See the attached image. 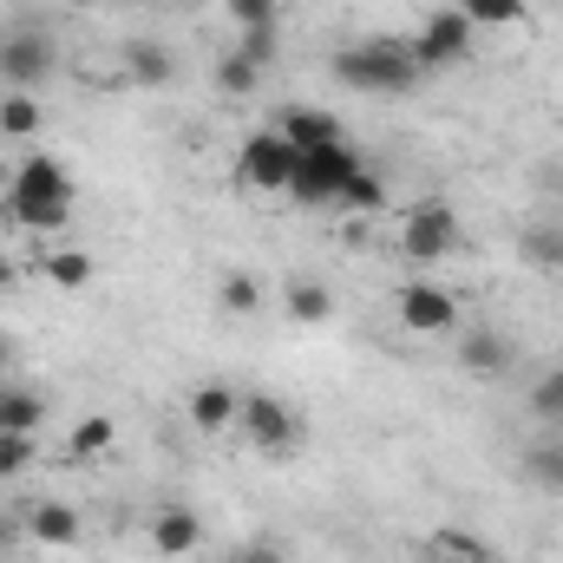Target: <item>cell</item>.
<instances>
[{
  "mask_svg": "<svg viewBox=\"0 0 563 563\" xmlns=\"http://www.w3.org/2000/svg\"><path fill=\"white\" fill-rule=\"evenodd\" d=\"M13 394H20V387H13V380H0V432H13Z\"/></svg>",
  "mask_w": 563,
  "mask_h": 563,
  "instance_id": "1f68e13d",
  "label": "cell"
},
{
  "mask_svg": "<svg viewBox=\"0 0 563 563\" xmlns=\"http://www.w3.org/2000/svg\"><path fill=\"white\" fill-rule=\"evenodd\" d=\"M119 66H125L132 86H164V79H170V53H164L157 40H132V46L119 53Z\"/></svg>",
  "mask_w": 563,
  "mask_h": 563,
  "instance_id": "2e32d148",
  "label": "cell"
},
{
  "mask_svg": "<svg viewBox=\"0 0 563 563\" xmlns=\"http://www.w3.org/2000/svg\"><path fill=\"white\" fill-rule=\"evenodd\" d=\"M125 7H144V0H125Z\"/></svg>",
  "mask_w": 563,
  "mask_h": 563,
  "instance_id": "d590c367",
  "label": "cell"
},
{
  "mask_svg": "<svg viewBox=\"0 0 563 563\" xmlns=\"http://www.w3.org/2000/svg\"><path fill=\"white\" fill-rule=\"evenodd\" d=\"M46 119H40V99L33 92H0V139H33Z\"/></svg>",
  "mask_w": 563,
  "mask_h": 563,
  "instance_id": "ffe728a7",
  "label": "cell"
},
{
  "mask_svg": "<svg viewBox=\"0 0 563 563\" xmlns=\"http://www.w3.org/2000/svg\"><path fill=\"white\" fill-rule=\"evenodd\" d=\"M217 295H223V308H230V314H256V308H263V282L243 276V269H236V276H223Z\"/></svg>",
  "mask_w": 563,
  "mask_h": 563,
  "instance_id": "484cf974",
  "label": "cell"
},
{
  "mask_svg": "<svg viewBox=\"0 0 563 563\" xmlns=\"http://www.w3.org/2000/svg\"><path fill=\"white\" fill-rule=\"evenodd\" d=\"M465 563H492V558H465Z\"/></svg>",
  "mask_w": 563,
  "mask_h": 563,
  "instance_id": "e575fe53",
  "label": "cell"
},
{
  "mask_svg": "<svg viewBox=\"0 0 563 563\" xmlns=\"http://www.w3.org/2000/svg\"><path fill=\"white\" fill-rule=\"evenodd\" d=\"M230 26L236 33H263V26H282V0H223Z\"/></svg>",
  "mask_w": 563,
  "mask_h": 563,
  "instance_id": "cb8c5ba5",
  "label": "cell"
},
{
  "mask_svg": "<svg viewBox=\"0 0 563 563\" xmlns=\"http://www.w3.org/2000/svg\"><path fill=\"white\" fill-rule=\"evenodd\" d=\"M236 413H243V387H230V380H197L184 394V420H190V432H203V439L236 432Z\"/></svg>",
  "mask_w": 563,
  "mask_h": 563,
  "instance_id": "30bf717a",
  "label": "cell"
},
{
  "mask_svg": "<svg viewBox=\"0 0 563 563\" xmlns=\"http://www.w3.org/2000/svg\"><path fill=\"white\" fill-rule=\"evenodd\" d=\"M354 170H361V151H354L347 139L321 144V151H301L288 197H295V203H308V210H334V203H341V190L354 184Z\"/></svg>",
  "mask_w": 563,
  "mask_h": 563,
  "instance_id": "3957f363",
  "label": "cell"
},
{
  "mask_svg": "<svg viewBox=\"0 0 563 563\" xmlns=\"http://www.w3.org/2000/svg\"><path fill=\"white\" fill-rule=\"evenodd\" d=\"M334 79L347 92H413L426 73L407 40H361V46L334 53Z\"/></svg>",
  "mask_w": 563,
  "mask_h": 563,
  "instance_id": "6da1fadb",
  "label": "cell"
},
{
  "mask_svg": "<svg viewBox=\"0 0 563 563\" xmlns=\"http://www.w3.org/2000/svg\"><path fill=\"white\" fill-rule=\"evenodd\" d=\"M13 282H20V263H13V256H7V250H0V295H7V288H13Z\"/></svg>",
  "mask_w": 563,
  "mask_h": 563,
  "instance_id": "d6a6232c",
  "label": "cell"
},
{
  "mask_svg": "<svg viewBox=\"0 0 563 563\" xmlns=\"http://www.w3.org/2000/svg\"><path fill=\"white\" fill-rule=\"evenodd\" d=\"M236 53H250L256 66H269V59H276V26H263V33H243V46H236Z\"/></svg>",
  "mask_w": 563,
  "mask_h": 563,
  "instance_id": "4dcf8cb0",
  "label": "cell"
},
{
  "mask_svg": "<svg viewBox=\"0 0 563 563\" xmlns=\"http://www.w3.org/2000/svg\"><path fill=\"white\" fill-rule=\"evenodd\" d=\"M92 276H99V263L86 250H53L46 256V282L53 288H92Z\"/></svg>",
  "mask_w": 563,
  "mask_h": 563,
  "instance_id": "44dd1931",
  "label": "cell"
},
{
  "mask_svg": "<svg viewBox=\"0 0 563 563\" xmlns=\"http://www.w3.org/2000/svg\"><path fill=\"white\" fill-rule=\"evenodd\" d=\"M0 217H7V223H20V230H40V236H46V230H66V223H73V203H40V197H7V203H0Z\"/></svg>",
  "mask_w": 563,
  "mask_h": 563,
  "instance_id": "9a60e30c",
  "label": "cell"
},
{
  "mask_svg": "<svg viewBox=\"0 0 563 563\" xmlns=\"http://www.w3.org/2000/svg\"><path fill=\"white\" fill-rule=\"evenodd\" d=\"M525 472H531L551 498H563V439H538L531 459H525Z\"/></svg>",
  "mask_w": 563,
  "mask_h": 563,
  "instance_id": "7402d4cb",
  "label": "cell"
},
{
  "mask_svg": "<svg viewBox=\"0 0 563 563\" xmlns=\"http://www.w3.org/2000/svg\"><path fill=\"white\" fill-rule=\"evenodd\" d=\"M112 445H119V426L106 420V413L73 420V439H66V452H73V459H112Z\"/></svg>",
  "mask_w": 563,
  "mask_h": 563,
  "instance_id": "ac0fdd59",
  "label": "cell"
},
{
  "mask_svg": "<svg viewBox=\"0 0 563 563\" xmlns=\"http://www.w3.org/2000/svg\"><path fill=\"white\" fill-rule=\"evenodd\" d=\"M53 66H59L53 33H40V26H7L0 33V86L7 92H33Z\"/></svg>",
  "mask_w": 563,
  "mask_h": 563,
  "instance_id": "277c9868",
  "label": "cell"
},
{
  "mask_svg": "<svg viewBox=\"0 0 563 563\" xmlns=\"http://www.w3.org/2000/svg\"><path fill=\"white\" fill-rule=\"evenodd\" d=\"M459 243H465V230H459L452 203H420L400 217V256H413V263H445Z\"/></svg>",
  "mask_w": 563,
  "mask_h": 563,
  "instance_id": "5b68a950",
  "label": "cell"
},
{
  "mask_svg": "<svg viewBox=\"0 0 563 563\" xmlns=\"http://www.w3.org/2000/svg\"><path fill=\"white\" fill-rule=\"evenodd\" d=\"M7 197H40V203H79V184H73V170H66L59 157H46V151H26V157L13 164V177H7Z\"/></svg>",
  "mask_w": 563,
  "mask_h": 563,
  "instance_id": "9c48e42d",
  "label": "cell"
},
{
  "mask_svg": "<svg viewBox=\"0 0 563 563\" xmlns=\"http://www.w3.org/2000/svg\"><path fill=\"white\" fill-rule=\"evenodd\" d=\"M256 79H263V66H256L250 53H223V66H217V86H223V92H250Z\"/></svg>",
  "mask_w": 563,
  "mask_h": 563,
  "instance_id": "83f0119b",
  "label": "cell"
},
{
  "mask_svg": "<svg viewBox=\"0 0 563 563\" xmlns=\"http://www.w3.org/2000/svg\"><path fill=\"white\" fill-rule=\"evenodd\" d=\"M269 125H276V132L295 144V151H321V144H341V125H334V112H321V106H282Z\"/></svg>",
  "mask_w": 563,
  "mask_h": 563,
  "instance_id": "7c38bea8",
  "label": "cell"
},
{
  "mask_svg": "<svg viewBox=\"0 0 563 563\" xmlns=\"http://www.w3.org/2000/svg\"><path fill=\"white\" fill-rule=\"evenodd\" d=\"M394 314H400L407 334H426V341L459 334V301H452V288H439V282H400Z\"/></svg>",
  "mask_w": 563,
  "mask_h": 563,
  "instance_id": "ba28073f",
  "label": "cell"
},
{
  "mask_svg": "<svg viewBox=\"0 0 563 563\" xmlns=\"http://www.w3.org/2000/svg\"><path fill=\"white\" fill-rule=\"evenodd\" d=\"M0 380H7V334H0Z\"/></svg>",
  "mask_w": 563,
  "mask_h": 563,
  "instance_id": "836d02e7",
  "label": "cell"
},
{
  "mask_svg": "<svg viewBox=\"0 0 563 563\" xmlns=\"http://www.w3.org/2000/svg\"><path fill=\"white\" fill-rule=\"evenodd\" d=\"M203 544V518L190 511V505H164L157 518H151V551L157 558H190Z\"/></svg>",
  "mask_w": 563,
  "mask_h": 563,
  "instance_id": "4fadbf2b",
  "label": "cell"
},
{
  "mask_svg": "<svg viewBox=\"0 0 563 563\" xmlns=\"http://www.w3.org/2000/svg\"><path fill=\"white\" fill-rule=\"evenodd\" d=\"M33 432H0V478H20L26 465H33Z\"/></svg>",
  "mask_w": 563,
  "mask_h": 563,
  "instance_id": "f1b7e54d",
  "label": "cell"
},
{
  "mask_svg": "<svg viewBox=\"0 0 563 563\" xmlns=\"http://www.w3.org/2000/svg\"><path fill=\"white\" fill-rule=\"evenodd\" d=\"M26 538L46 544V551H73L86 538V518L73 505H59V498H40V505H26Z\"/></svg>",
  "mask_w": 563,
  "mask_h": 563,
  "instance_id": "8fae6325",
  "label": "cell"
},
{
  "mask_svg": "<svg viewBox=\"0 0 563 563\" xmlns=\"http://www.w3.org/2000/svg\"><path fill=\"white\" fill-rule=\"evenodd\" d=\"M282 308H288V321H301V328H321V321H334V288L314 276H295L282 288Z\"/></svg>",
  "mask_w": 563,
  "mask_h": 563,
  "instance_id": "5bb4252c",
  "label": "cell"
},
{
  "mask_svg": "<svg viewBox=\"0 0 563 563\" xmlns=\"http://www.w3.org/2000/svg\"><path fill=\"white\" fill-rule=\"evenodd\" d=\"M236 432L256 445V452H295L301 445V413L276 400V394H243V413H236Z\"/></svg>",
  "mask_w": 563,
  "mask_h": 563,
  "instance_id": "8992f818",
  "label": "cell"
},
{
  "mask_svg": "<svg viewBox=\"0 0 563 563\" xmlns=\"http://www.w3.org/2000/svg\"><path fill=\"white\" fill-rule=\"evenodd\" d=\"M472 20L459 13V7H439V13H426L420 20V33L407 40L413 46V59H420V73H445V66H459L465 53H472Z\"/></svg>",
  "mask_w": 563,
  "mask_h": 563,
  "instance_id": "52a82bcc",
  "label": "cell"
},
{
  "mask_svg": "<svg viewBox=\"0 0 563 563\" xmlns=\"http://www.w3.org/2000/svg\"><path fill=\"white\" fill-rule=\"evenodd\" d=\"M295 164H301V151L282 139L276 125H263L256 139H243L236 164H230V177H236V190H250V197H288Z\"/></svg>",
  "mask_w": 563,
  "mask_h": 563,
  "instance_id": "7a4b0ae2",
  "label": "cell"
},
{
  "mask_svg": "<svg viewBox=\"0 0 563 563\" xmlns=\"http://www.w3.org/2000/svg\"><path fill=\"white\" fill-rule=\"evenodd\" d=\"M230 563H288V558H282L276 538H250V544H236V551H230Z\"/></svg>",
  "mask_w": 563,
  "mask_h": 563,
  "instance_id": "f546056e",
  "label": "cell"
},
{
  "mask_svg": "<svg viewBox=\"0 0 563 563\" xmlns=\"http://www.w3.org/2000/svg\"><path fill=\"white\" fill-rule=\"evenodd\" d=\"M531 413H538L544 426H558V420H563V367H551V374L531 387Z\"/></svg>",
  "mask_w": 563,
  "mask_h": 563,
  "instance_id": "4316f807",
  "label": "cell"
},
{
  "mask_svg": "<svg viewBox=\"0 0 563 563\" xmlns=\"http://www.w3.org/2000/svg\"><path fill=\"white\" fill-rule=\"evenodd\" d=\"M472 26H525V0H459Z\"/></svg>",
  "mask_w": 563,
  "mask_h": 563,
  "instance_id": "d4e9b609",
  "label": "cell"
},
{
  "mask_svg": "<svg viewBox=\"0 0 563 563\" xmlns=\"http://www.w3.org/2000/svg\"><path fill=\"white\" fill-rule=\"evenodd\" d=\"M426 551H432V563H465V558H492L472 531H452V525H439L432 538H426Z\"/></svg>",
  "mask_w": 563,
  "mask_h": 563,
  "instance_id": "603a6c76",
  "label": "cell"
},
{
  "mask_svg": "<svg viewBox=\"0 0 563 563\" xmlns=\"http://www.w3.org/2000/svg\"><path fill=\"white\" fill-rule=\"evenodd\" d=\"M380 203H387V177H380L374 164H361V170H354V184L341 190V203H334V210H354V217H374Z\"/></svg>",
  "mask_w": 563,
  "mask_h": 563,
  "instance_id": "d6986e66",
  "label": "cell"
},
{
  "mask_svg": "<svg viewBox=\"0 0 563 563\" xmlns=\"http://www.w3.org/2000/svg\"><path fill=\"white\" fill-rule=\"evenodd\" d=\"M459 361H465L472 374H505V367H511V347H505L492 328H478V334H459Z\"/></svg>",
  "mask_w": 563,
  "mask_h": 563,
  "instance_id": "e0dca14e",
  "label": "cell"
}]
</instances>
